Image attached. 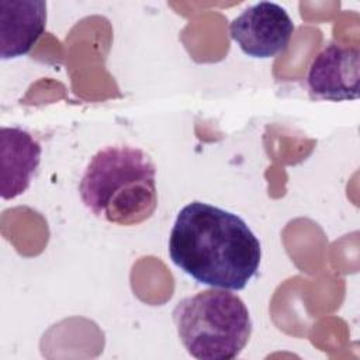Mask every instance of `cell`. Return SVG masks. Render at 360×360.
<instances>
[{"label":"cell","instance_id":"6da1fadb","mask_svg":"<svg viewBox=\"0 0 360 360\" xmlns=\"http://www.w3.org/2000/svg\"><path fill=\"white\" fill-rule=\"evenodd\" d=\"M169 256L195 281L239 291L259 270L262 245L236 214L193 201L176 217L169 236Z\"/></svg>","mask_w":360,"mask_h":360},{"label":"cell","instance_id":"7a4b0ae2","mask_svg":"<svg viewBox=\"0 0 360 360\" xmlns=\"http://www.w3.org/2000/svg\"><path fill=\"white\" fill-rule=\"evenodd\" d=\"M79 194L96 217L115 225H138L158 207L155 165L139 148L105 146L87 163Z\"/></svg>","mask_w":360,"mask_h":360},{"label":"cell","instance_id":"3957f363","mask_svg":"<svg viewBox=\"0 0 360 360\" xmlns=\"http://www.w3.org/2000/svg\"><path fill=\"white\" fill-rule=\"evenodd\" d=\"M172 315L180 342L198 360L235 359L252 335L249 309L231 290L211 288L186 297Z\"/></svg>","mask_w":360,"mask_h":360},{"label":"cell","instance_id":"277c9868","mask_svg":"<svg viewBox=\"0 0 360 360\" xmlns=\"http://www.w3.org/2000/svg\"><path fill=\"white\" fill-rule=\"evenodd\" d=\"M292 32L294 22L285 8L271 1H259L245 8L229 24V35L242 52L260 59L283 53Z\"/></svg>","mask_w":360,"mask_h":360},{"label":"cell","instance_id":"5b68a950","mask_svg":"<svg viewBox=\"0 0 360 360\" xmlns=\"http://www.w3.org/2000/svg\"><path fill=\"white\" fill-rule=\"evenodd\" d=\"M307 84L312 98L356 100L360 89L359 48L335 42L326 45L312 60Z\"/></svg>","mask_w":360,"mask_h":360},{"label":"cell","instance_id":"8992f818","mask_svg":"<svg viewBox=\"0 0 360 360\" xmlns=\"http://www.w3.org/2000/svg\"><path fill=\"white\" fill-rule=\"evenodd\" d=\"M41 145L25 129L3 127L0 129V194L13 200L22 194L41 162Z\"/></svg>","mask_w":360,"mask_h":360},{"label":"cell","instance_id":"52a82bcc","mask_svg":"<svg viewBox=\"0 0 360 360\" xmlns=\"http://www.w3.org/2000/svg\"><path fill=\"white\" fill-rule=\"evenodd\" d=\"M46 27V3L42 0L0 1V58L27 55Z\"/></svg>","mask_w":360,"mask_h":360}]
</instances>
